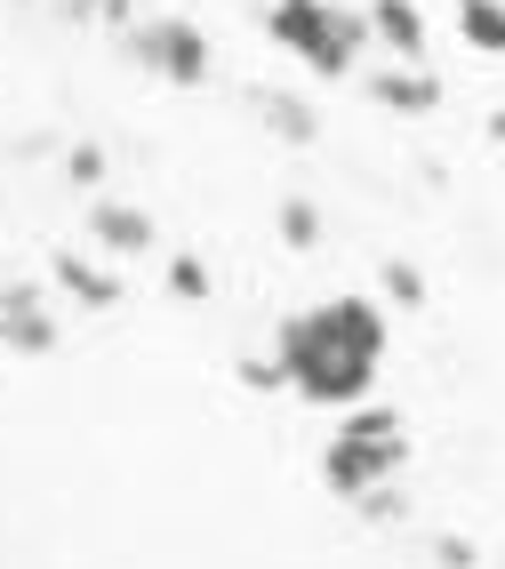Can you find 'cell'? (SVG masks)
Returning <instances> with one entry per match:
<instances>
[{
	"label": "cell",
	"mask_w": 505,
	"mask_h": 569,
	"mask_svg": "<svg viewBox=\"0 0 505 569\" xmlns=\"http://www.w3.org/2000/svg\"><path fill=\"white\" fill-rule=\"evenodd\" d=\"M274 353L289 369V393L321 409H362L385 369V306L377 297H321L274 329Z\"/></svg>",
	"instance_id": "cell-1"
},
{
	"label": "cell",
	"mask_w": 505,
	"mask_h": 569,
	"mask_svg": "<svg viewBox=\"0 0 505 569\" xmlns=\"http://www.w3.org/2000/svg\"><path fill=\"white\" fill-rule=\"evenodd\" d=\"M265 32H274V49H289L314 81H345L369 49V17L345 9V0H274Z\"/></svg>",
	"instance_id": "cell-2"
},
{
	"label": "cell",
	"mask_w": 505,
	"mask_h": 569,
	"mask_svg": "<svg viewBox=\"0 0 505 569\" xmlns=\"http://www.w3.org/2000/svg\"><path fill=\"white\" fill-rule=\"evenodd\" d=\"M402 466H409V433H402V417H394V409H377V401H362V409L329 433V449H321V489L354 506V498H369L377 481H402Z\"/></svg>",
	"instance_id": "cell-3"
},
{
	"label": "cell",
	"mask_w": 505,
	"mask_h": 569,
	"mask_svg": "<svg viewBox=\"0 0 505 569\" xmlns=\"http://www.w3.org/2000/svg\"><path fill=\"white\" fill-rule=\"evenodd\" d=\"M121 57L137 64V72H152V81H169V89H201L209 81V32L192 24V17H137L129 32H121Z\"/></svg>",
	"instance_id": "cell-4"
},
{
	"label": "cell",
	"mask_w": 505,
	"mask_h": 569,
	"mask_svg": "<svg viewBox=\"0 0 505 569\" xmlns=\"http://www.w3.org/2000/svg\"><path fill=\"white\" fill-rule=\"evenodd\" d=\"M57 313H49V289L41 281H9L0 289V346H9L17 361H49L57 353Z\"/></svg>",
	"instance_id": "cell-5"
},
{
	"label": "cell",
	"mask_w": 505,
	"mask_h": 569,
	"mask_svg": "<svg viewBox=\"0 0 505 569\" xmlns=\"http://www.w3.org/2000/svg\"><path fill=\"white\" fill-rule=\"evenodd\" d=\"M89 241L121 264V257H152L161 224H152V209H137V201H121V193H97V201H89Z\"/></svg>",
	"instance_id": "cell-6"
},
{
	"label": "cell",
	"mask_w": 505,
	"mask_h": 569,
	"mask_svg": "<svg viewBox=\"0 0 505 569\" xmlns=\"http://www.w3.org/2000/svg\"><path fill=\"white\" fill-rule=\"evenodd\" d=\"M241 104H249V121L274 137V144H314L321 137V112L305 104L297 89H274V81H257V89H241Z\"/></svg>",
	"instance_id": "cell-7"
},
{
	"label": "cell",
	"mask_w": 505,
	"mask_h": 569,
	"mask_svg": "<svg viewBox=\"0 0 505 569\" xmlns=\"http://www.w3.org/2000/svg\"><path fill=\"white\" fill-rule=\"evenodd\" d=\"M369 104L402 112V121H434V112H442V81H434V64H385V72H369Z\"/></svg>",
	"instance_id": "cell-8"
},
{
	"label": "cell",
	"mask_w": 505,
	"mask_h": 569,
	"mask_svg": "<svg viewBox=\"0 0 505 569\" xmlns=\"http://www.w3.org/2000/svg\"><path fill=\"white\" fill-rule=\"evenodd\" d=\"M49 281H57L81 313H112V306H121V264H97V257H81V249H57V257H49Z\"/></svg>",
	"instance_id": "cell-9"
},
{
	"label": "cell",
	"mask_w": 505,
	"mask_h": 569,
	"mask_svg": "<svg viewBox=\"0 0 505 569\" xmlns=\"http://www.w3.org/2000/svg\"><path fill=\"white\" fill-rule=\"evenodd\" d=\"M369 41L394 49L402 64H425V57H434V32H425V9H417V0H369Z\"/></svg>",
	"instance_id": "cell-10"
},
{
	"label": "cell",
	"mask_w": 505,
	"mask_h": 569,
	"mask_svg": "<svg viewBox=\"0 0 505 569\" xmlns=\"http://www.w3.org/2000/svg\"><path fill=\"white\" fill-rule=\"evenodd\" d=\"M274 233H281V249L314 257V249H321V201H314V193H281V209H274Z\"/></svg>",
	"instance_id": "cell-11"
},
{
	"label": "cell",
	"mask_w": 505,
	"mask_h": 569,
	"mask_svg": "<svg viewBox=\"0 0 505 569\" xmlns=\"http://www.w3.org/2000/svg\"><path fill=\"white\" fill-rule=\"evenodd\" d=\"M161 281H169L177 306H209V297H217V273H209V257H201V249H177V257L161 264Z\"/></svg>",
	"instance_id": "cell-12"
},
{
	"label": "cell",
	"mask_w": 505,
	"mask_h": 569,
	"mask_svg": "<svg viewBox=\"0 0 505 569\" xmlns=\"http://www.w3.org/2000/svg\"><path fill=\"white\" fill-rule=\"evenodd\" d=\"M457 32H465V49L505 57V0H457Z\"/></svg>",
	"instance_id": "cell-13"
},
{
	"label": "cell",
	"mask_w": 505,
	"mask_h": 569,
	"mask_svg": "<svg viewBox=\"0 0 505 569\" xmlns=\"http://www.w3.org/2000/svg\"><path fill=\"white\" fill-rule=\"evenodd\" d=\"M377 289H385V306H402V313L425 306V273H417L409 257H385V264H377Z\"/></svg>",
	"instance_id": "cell-14"
},
{
	"label": "cell",
	"mask_w": 505,
	"mask_h": 569,
	"mask_svg": "<svg viewBox=\"0 0 505 569\" xmlns=\"http://www.w3.org/2000/svg\"><path fill=\"white\" fill-rule=\"evenodd\" d=\"M232 377H241V393H289L281 353H241V361H232Z\"/></svg>",
	"instance_id": "cell-15"
},
{
	"label": "cell",
	"mask_w": 505,
	"mask_h": 569,
	"mask_svg": "<svg viewBox=\"0 0 505 569\" xmlns=\"http://www.w3.org/2000/svg\"><path fill=\"white\" fill-rule=\"evenodd\" d=\"M354 513H362L369 529H394V521L409 513V498H402V481H377L369 498H354Z\"/></svg>",
	"instance_id": "cell-16"
},
{
	"label": "cell",
	"mask_w": 505,
	"mask_h": 569,
	"mask_svg": "<svg viewBox=\"0 0 505 569\" xmlns=\"http://www.w3.org/2000/svg\"><path fill=\"white\" fill-rule=\"evenodd\" d=\"M65 17L105 24V32H129V24H137V0H65Z\"/></svg>",
	"instance_id": "cell-17"
},
{
	"label": "cell",
	"mask_w": 505,
	"mask_h": 569,
	"mask_svg": "<svg viewBox=\"0 0 505 569\" xmlns=\"http://www.w3.org/2000/svg\"><path fill=\"white\" fill-rule=\"evenodd\" d=\"M65 177L81 184V193H97V184H105V144H97V137H81V144H65Z\"/></svg>",
	"instance_id": "cell-18"
},
{
	"label": "cell",
	"mask_w": 505,
	"mask_h": 569,
	"mask_svg": "<svg viewBox=\"0 0 505 569\" xmlns=\"http://www.w3.org/2000/svg\"><path fill=\"white\" fill-rule=\"evenodd\" d=\"M425 553H434V569H474V561H482V546L457 538V529H434V538H425Z\"/></svg>",
	"instance_id": "cell-19"
}]
</instances>
